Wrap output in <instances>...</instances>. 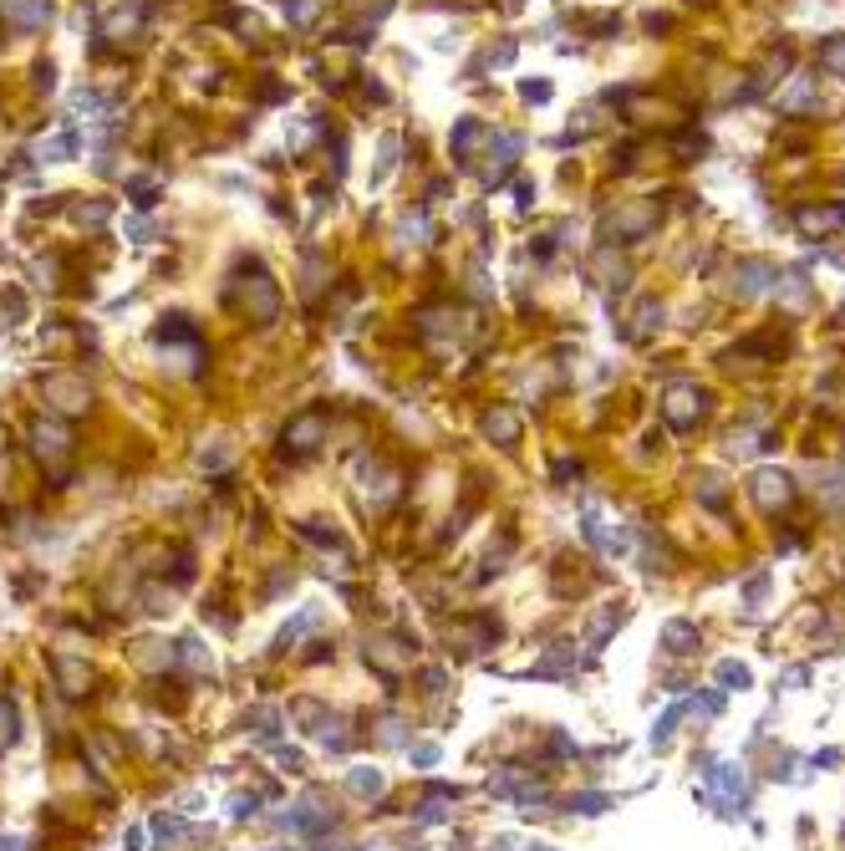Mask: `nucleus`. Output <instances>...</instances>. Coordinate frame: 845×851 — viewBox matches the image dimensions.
<instances>
[{
  "mask_svg": "<svg viewBox=\"0 0 845 851\" xmlns=\"http://www.w3.org/2000/svg\"><path fill=\"white\" fill-rule=\"evenodd\" d=\"M326 434H331V408H301V413H291L285 428H281V459L301 464V459L321 454Z\"/></svg>",
  "mask_w": 845,
  "mask_h": 851,
  "instance_id": "obj_1",
  "label": "nucleus"
},
{
  "mask_svg": "<svg viewBox=\"0 0 845 851\" xmlns=\"http://www.w3.org/2000/svg\"><path fill=\"white\" fill-rule=\"evenodd\" d=\"M240 301L245 312H250V322H260V327H270L275 316H281V285L270 281V270L260 266V260H250V266H240Z\"/></svg>",
  "mask_w": 845,
  "mask_h": 851,
  "instance_id": "obj_2",
  "label": "nucleus"
},
{
  "mask_svg": "<svg viewBox=\"0 0 845 851\" xmlns=\"http://www.w3.org/2000/svg\"><path fill=\"white\" fill-rule=\"evenodd\" d=\"M31 454L42 459V464H67L71 459V428L61 418H36L31 424Z\"/></svg>",
  "mask_w": 845,
  "mask_h": 851,
  "instance_id": "obj_3",
  "label": "nucleus"
},
{
  "mask_svg": "<svg viewBox=\"0 0 845 851\" xmlns=\"http://www.w3.org/2000/svg\"><path fill=\"white\" fill-rule=\"evenodd\" d=\"M51 678H57L61 698H92V668L82 653H51Z\"/></svg>",
  "mask_w": 845,
  "mask_h": 851,
  "instance_id": "obj_4",
  "label": "nucleus"
},
{
  "mask_svg": "<svg viewBox=\"0 0 845 851\" xmlns=\"http://www.w3.org/2000/svg\"><path fill=\"white\" fill-rule=\"evenodd\" d=\"M42 397H46V408H57V413H87L92 408V388L82 383V378H46L42 383Z\"/></svg>",
  "mask_w": 845,
  "mask_h": 851,
  "instance_id": "obj_5",
  "label": "nucleus"
},
{
  "mask_svg": "<svg viewBox=\"0 0 845 851\" xmlns=\"http://www.w3.org/2000/svg\"><path fill=\"white\" fill-rule=\"evenodd\" d=\"M520 148H525V138H520V133H489V158H494V164L479 173V179H484V189H499V184H505V173L515 169V158H520Z\"/></svg>",
  "mask_w": 845,
  "mask_h": 851,
  "instance_id": "obj_6",
  "label": "nucleus"
},
{
  "mask_svg": "<svg viewBox=\"0 0 845 851\" xmlns=\"http://www.w3.org/2000/svg\"><path fill=\"white\" fill-rule=\"evenodd\" d=\"M0 15L15 31H42L51 21V0H0Z\"/></svg>",
  "mask_w": 845,
  "mask_h": 851,
  "instance_id": "obj_7",
  "label": "nucleus"
},
{
  "mask_svg": "<svg viewBox=\"0 0 845 851\" xmlns=\"http://www.w3.org/2000/svg\"><path fill=\"white\" fill-rule=\"evenodd\" d=\"M77 154H82L77 128H57V133H42V138H36V164H71Z\"/></svg>",
  "mask_w": 845,
  "mask_h": 851,
  "instance_id": "obj_8",
  "label": "nucleus"
},
{
  "mask_svg": "<svg viewBox=\"0 0 845 851\" xmlns=\"http://www.w3.org/2000/svg\"><path fill=\"white\" fill-rule=\"evenodd\" d=\"M479 143H489V128H484L479 117H459V123H453V133H449L453 164H474V148H479Z\"/></svg>",
  "mask_w": 845,
  "mask_h": 851,
  "instance_id": "obj_9",
  "label": "nucleus"
},
{
  "mask_svg": "<svg viewBox=\"0 0 845 851\" xmlns=\"http://www.w3.org/2000/svg\"><path fill=\"white\" fill-rule=\"evenodd\" d=\"M464 332V312H453V306H428L418 312V337L438 341V337H459Z\"/></svg>",
  "mask_w": 845,
  "mask_h": 851,
  "instance_id": "obj_10",
  "label": "nucleus"
},
{
  "mask_svg": "<svg viewBox=\"0 0 845 851\" xmlns=\"http://www.w3.org/2000/svg\"><path fill=\"white\" fill-rule=\"evenodd\" d=\"M479 428H484V439H494V444H505L509 449V444L520 439V413L505 408V403H494V408H484Z\"/></svg>",
  "mask_w": 845,
  "mask_h": 851,
  "instance_id": "obj_11",
  "label": "nucleus"
},
{
  "mask_svg": "<svg viewBox=\"0 0 845 851\" xmlns=\"http://www.w3.org/2000/svg\"><path fill=\"white\" fill-rule=\"evenodd\" d=\"M143 21H148L143 5H117V11L102 21V36H107V42H127V36H138L143 31Z\"/></svg>",
  "mask_w": 845,
  "mask_h": 851,
  "instance_id": "obj_12",
  "label": "nucleus"
},
{
  "mask_svg": "<svg viewBox=\"0 0 845 851\" xmlns=\"http://www.w3.org/2000/svg\"><path fill=\"white\" fill-rule=\"evenodd\" d=\"M397 240H403V245H428V240H433V220H428V204H418V210H408L403 220H397Z\"/></svg>",
  "mask_w": 845,
  "mask_h": 851,
  "instance_id": "obj_13",
  "label": "nucleus"
},
{
  "mask_svg": "<svg viewBox=\"0 0 845 851\" xmlns=\"http://www.w3.org/2000/svg\"><path fill=\"white\" fill-rule=\"evenodd\" d=\"M397 154H403V138H397V133H382V138H377V169H372V179H367V184H372V189L387 184V179H393V169H397Z\"/></svg>",
  "mask_w": 845,
  "mask_h": 851,
  "instance_id": "obj_14",
  "label": "nucleus"
},
{
  "mask_svg": "<svg viewBox=\"0 0 845 851\" xmlns=\"http://www.w3.org/2000/svg\"><path fill=\"white\" fill-rule=\"evenodd\" d=\"M71 113L87 117V123H107V117H113V102L102 98V92H92V87H82V92L71 98Z\"/></svg>",
  "mask_w": 845,
  "mask_h": 851,
  "instance_id": "obj_15",
  "label": "nucleus"
},
{
  "mask_svg": "<svg viewBox=\"0 0 845 851\" xmlns=\"http://www.w3.org/2000/svg\"><path fill=\"white\" fill-rule=\"evenodd\" d=\"M127 194H133V204H138V210H153L158 194H163V184H158L153 173H138V179H127Z\"/></svg>",
  "mask_w": 845,
  "mask_h": 851,
  "instance_id": "obj_16",
  "label": "nucleus"
},
{
  "mask_svg": "<svg viewBox=\"0 0 845 851\" xmlns=\"http://www.w3.org/2000/svg\"><path fill=\"white\" fill-rule=\"evenodd\" d=\"M71 220H77V225H87V229H102L107 220H113V210H107L102 199H92V204H71Z\"/></svg>",
  "mask_w": 845,
  "mask_h": 851,
  "instance_id": "obj_17",
  "label": "nucleus"
},
{
  "mask_svg": "<svg viewBox=\"0 0 845 851\" xmlns=\"http://www.w3.org/2000/svg\"><path fill=\"white\" fill-rule=\"evenodd\" d=\"M15 739H21V714H15V704L0 698V754L15 750Z\"/></svg>",
  "mask_w": 845,
  "mask_h": 851,
  "instance_id": "obj_18",
  "label": "nucleus"
},
{
  "mask_svg": "<svg viewBox=\"0 0 845 851\" xmlns=\"http://www.w3.org/2000/svg\"><path fill=\"white\" fill-rule=\"evenodd\" d=\"M311 138H316V123H311V117H291V128H285V143H291V154L311 148Z\"/></svg>",
  "mask_w": 845,
  "mask_h": 851,
  "instance_id": "obj_19",
  "label": "nucleus"
},
{
  "mask_svg": "<svg viewBox=\"0 0 845 851\" xmlns=\"http://www.w3.org/2000/svg\"><path fill=\"white\" fill-rule=\"evenodd\" d=\"M57 270H61L57 256H42L36 266H31V276H36V285H57Z\"/></svg>",
  "mask_w": 845,
  "mask_h": 851,
  "instance_id": "obj_20",
  "label": "nucleus"
},
{
  "mask_svg": "<svg viewBox=\"0 0 845 851\" xmlns=\"http://www.w3.org/2000/svg\"><path fill=\"white\" fill-rule=\"evenodd\" d=\"M281 11L296 21V26H306L311 15H316V0H281Z\"/></svg>",
  "mask_w": 845,
  "mask_h": 851,
  "instance_id": "obj_21",
  "label": "nucleus"
},
{
  "mask_svg": "<svg viewBox=\"0 0 845 851\" xmlns=\"http://www.w3.org/2000/svg\"><path fill=\"white\" fill-rule=\"evenodd\" d=\"M509 61H515V42H499V46H489V51H484L479 67H509Z\"/></svg>",
  "mask_w": 845,
  "mask_h": 851,
  "instance_id": "obj_22",
  "label": "nucleus"
},
{
  "mask_svg": "<svg viewBox=\"0 0 845 851\" xmlns=\"http://www.w3.org/2000/svg\"><path fill=\"white\" fill-rule=\"evenodd\" d=\"M520 98L525 102H550V82L540 77V82H520Z\"/></svg>",
  "mask_w": 845,
  "mask_h": 851,
  "instance_id": "obj_23",
  "label": "nucleus"
},
{
  "mask_svg": "<svg viewBox=\"0 0 845 851\" xmlns=\"http://www.w3.org/2000/svg\"><path fill=\"white\" fill-rule=\"evenodd\" d=\"M51 87H57V67L42 61V67H36V92H51Z\"/></svg>",
  "mask_w": 845,
  "mask_h": 851,
  "instance_id": "obj_24",
  "label": "nucleus"
},
{
  "mask_svg": "<svg viewBox=\"0 0 845 851\" xmlns=\"http://www.w3.org/2000/svg\"><path fill=\"white\" fill-rule=\"evenodd\" d=\"M301 285H306V291H316V285H321V260L311 256V250H306V281H301Z\"/></svg>",
  "mask_w": 845,
  "mask_h": 851,
  "instance_id": "obj_25",
  "label": "nucleus"
},
{
  "mask_svg": "<svg viewBox=\"0 0 845 851\" xmlns=\"http://www.w3.org/2000/svg\"><path fill=\"white\" fill-rule=\"evenodd\" d=\"M515 204H520V210H530V204H535V184H530V179H520V184H515Z\"/></svg>",
  "mask_w": 845,
  "mask_h": 851,
  "instance_id": "obj_26",
  "label": "nucleus"
}]
</instances>
